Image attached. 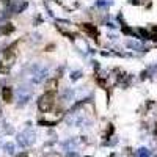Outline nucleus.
Listing matches in <instances>:
<instances>
[{"mask_svg": "<svg viewBox=\"0 0 157 157\" xmlns=\"http://www.w3.org/2000/svg\"><path fill=\"white\" fill-rule=\"evenodd\" d=\"M13 30H14V27H13L11 24H8V27H5V29H2V33H11Z\"/></svg>", "mask_w": 157, "mask_h": 157, "instance_id": "obj_5", "label": "nucleus"}, {"mask_svg": "<svg viewBox=\"0 0 157 157\" xmlns=\"http://www.w3.org/2000/svg\"><path fill=\"white\" fill-rule=\"evenodd\" d=\"M54 105H55V93H44L38 101L39 110L44 112V113L50 112L52 109H54Z\"/></svg>", "mask_w": 157, "mask_h": 157, "instance_id": "obj_1", "label": "nucleus"}, {"mask_svg": "<svg viewBox=\"0 0 157 157\" xmlns=\"http://www.w3.org/2000/svg\"><path fill=\"white\" fill-rule=\"evenodd\" d=\"M55 91H57V80L52 78V80H49L47 85H46V93H55Z\"/></svg>", "mask_w": 157, "mask_h": 157, "instance_id": "obj_3", "label": "nucleus"}, {"mask_svg": "<svg viewBox=\"0 0 157 157\" xmlns=\"http://www.w3.org/2000/svg\"><path fill=\"white\" fill-rule=\"evenodd\" d=\"M17 157H30V154H29V152H21Z\"/></svg>", "mask_w": 157, "mask_h": 157, "instance_id": "obj_6", "label": "nucleus"}, {"mask_svg": "<svg viewBox=\"0 0 157 157\" xmlns=\"http://www.w3.org/2000/svg\"><path fill=\"white\" fill-rule=\"evenodd\" d=\"M78 27H80L83 32H86L91 38H94V39H96V38H98V35H99V33H98V29L94 27V25H91V24H80Z\"/></svg>", "mask_w": 157, "mask_h": 157, "instance_id": "obj_2", "label": "nucleus"}, {"mask_svg": "<svg viewBox=\"0 0 157 157\" xmlns=\"http://www.w3.org/2000/svg\"><path fill=\"white\" fill-rule=\"evenodd\" d=\"M2 98H3V101H5V102H10V101H11V98H13L11 88H8V86H5V88H3V91H2Z\"/></svg>", "mask_w": 157, "mask_h": 157, "instance_id": "obj_4", "label": "nucleus"}]
</instances>
